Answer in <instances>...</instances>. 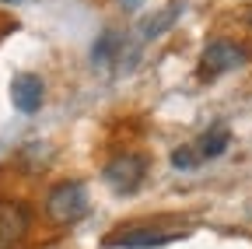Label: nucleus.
Returning <instances> with one entry per match:
<instances>
[{
	"instance_id": "obj_6",
	"label": "nucleus",
	"mask_w": 252,
	"mask_h": 249,
	"mask_svg": "<svg viewBox=\"0 0 252 249\" xmlns=\"http://www.w3.org/2000/svg\"><path fill=\"white\" fill-rule=\"evenodd\" d=\"M28 228V211L21 204H4L0 207V242H18Z\"/></svg>"
},
{
	"instance_id": "obj_7",
	"label": "nucleus",
	"mask_w": 252,
	"mask_h": 249,
	"mask_svg": "<svg viewBox=\"0 0 252 249\" xmlns=\"http://www.w3.org/2000/svg\"><path fill=\"white\" fill-rule=\"evenodd\" d=\"M228 144H231V134H228L224 127H214V130H207V134L200 137V144H196L200 162H214V158H220V154L228 151Z\"/></svg>"
},
{
	"instance_id": "obj_3",
	"label": "nucleus",
	"mask_w": 252,
	"mask_h": 249,
	"mask_svg": "<svg viewBox=\"0 0 252 249\" xmlns=\"http://www.w3.org/2000/svg\"><path fill=\"white\" fill-rule=\"evenodd\" d=\"M249 64V53L231 42V39H214L207 42L203 56H200V74L203 77H217V74H228V71H238Z\"/></svg>"
},
{
	"instance_id": "obj_8",
	"label": "nucleus",
	"mask_w": 252,
	"mask_h": 249,
	"mask_svg": "<svg viewBox=\"0 0 252 249\" xmlns=\"http://www.w3.org/2000/svg\"><path fill=\"white\" fill-rule=\"evenodd\" d=\"M119 53H123V36L109 28V32H102V39L94 42V49H91V64L94 67H109Z\"/></svg>"
},
{
	"instance_id": "obj_12",
	"label": "nucleus",
	"mask_w": 252,
	"mask_h": 249,
	"mask_svg": "<svg viewBox=\"0 0 252 249\" xmlns=\"http://www.w3.org/2000/svg\"><path fill=\"white\" fill-rule=\"evenodd\" d=\"M0 4H21V0H0Z\"/></svg>"
},
{
	"instance_id": "obj_4",
	"label": "nucleus",
	"mask_w": 252,
	"mask_h": 249,
	"mask_svg": "<svg viewBox=\"0 0 252 249\" xmlns=\"http://www.w3.org/2000/svg\"><path fill=\"white\" fill-rule=\"evenodd\" d=\"M182 239V232H161V228H116L105 235V246H123V249H158Z\"/></svg>"
},
{
	"instance_id": "obj_13",
	"label": "nucleus",
	"mask_w": 252,
	"mask_h": 249,
	"mask_svg": "<svg viewBox=\"0 0 252 249\" xmlns=\"http://www.w3.org/2000/svg\"><path fill=\"white\" fill-rule=\"evenodd\" d=\"M249 25H252V11H249Z\"/></svg>"
},
{
	"instance_id": "obj_5",
	"label": "nucleus",
	"mask_w": 252,
	"mask_h": 249,
	"mask_svg": "<svg viewBox=\"0 0 252 249\" xmlns=\"http://www.w3.org/2000/svg\"><path fill=\"white\" fill-rule=\"evenodd\" d=\"M46 102V84L39 74H14L11 77V106L25 116H35Z\"/></svg>"
},
{
	"instance_id": "obj_1",
	"label": "nucleus",
	"mask_w": 252,
	"mask_h": 249,
	"mask_svg": "<svg viewBox=\"0 0 252 249\" xmlns=\"http://www.w3.org/2000/svg\"><path fill=\"white\" fill-rule=\"evenodd\" d=\"M88 214V190H84V182L77 179H67V182H60L49 190L46 197V217L56 225H74L81 221V217Z\"/></svg>"
},
{
	"instance_id": "obj_9",
	"label": "nucleus",
	"mask_w": 252,
	"mask_h": 249,
	"mask_svg": "<svg viewBox=\"0 0 252 249\" xmlns=\"http://www.w3.org/2000/svg\"><path fill=\"white\" fill-rule=\"evenodd\" d=\"M175 21H179V7H165V11H158L154 18L140 21V36H144V39H158L161 32H168Z\"/></svg>"
},
{
	"instance_id": "obj_10",
	"label": "nucleus",
	"mask_w": 252,
	"mask_h": 249,
	"mask_svg": "<svg viewBox=\"0 0 252 249\" xmlns=\"http://www.w3.org/2000/svg\"><path fill=\"white\" fill-rule=\"evenodd\" d=\"M172 165H175V169H182V172H193V169L200 165L196 147H175V151H172Z\"/></svg>"
},
{
	"instance_id": "obj_2",
	"label": "nucleus",
	"mask_w": 252,
	"mask_h": 249,
	"mask_svg": "<svg viewBox=\"0 0 252 249\" xmlns=\"http://www.w3.org/2000/svg\"><path fill=\"white\" fill-rule=\"evenodd\" d=\"M147 176V158L137 151H126V154H116V158L102 169V182L109 186L112 193L119 197H130L140 190V182Z\"/></svg>"
},
{
	"instance_id": "obj_11",
	"label": "nucleus",
	"mask_w": 252,
	"mask_h": 249,
	"mask_svg": "<svg viewBox=\"0 0 252 249\" xmlns=\"http://www.w3.org/2000/svg\"><path fill=\"white\" fill-rule=\"evenodd\" d=\"M123 7H140V0H119Z\"/></svg>"
}]
</instances>
